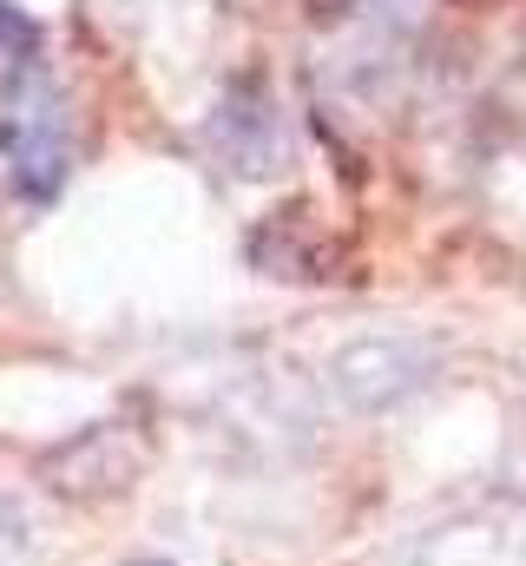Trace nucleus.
<instances>
[{"label":"nucleus","instance_id":"1","mask_svg":"<svg viewBox=\"0 0 526 566\" xmlns=\"http://www.w3.org/2000/svg\"><path fill=\"white\" fill-rule=\"evenodd\" d=\"M145 566H151V560H145Z\"/></svg>","mask_w":526,"mask_h":566}]
</instances>
